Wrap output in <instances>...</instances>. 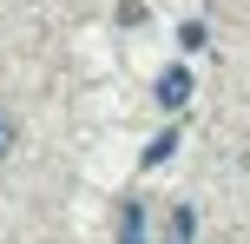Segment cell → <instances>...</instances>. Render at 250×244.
I'll return each mask as SVG.
<instances>
[{
    "instance_id": "7a4b0ae2",
    "label": "cell",
    "mask_w": 250,
    "mask_h": 244,
    "mask_svg": "<svg viewBox=\"0 0 250 244\" xmlns=\"http://www.w3.org/2000/svg\"><path fill=\"white\" fill-rule=\"evenodd\" d=\"M165 244H191V211H185V205L171 211V238H165Z\"/></svg>"
},
{
    "instance_id": "5b68a950",
    "label": "cell",
    "mask_w": 250,
    "mask_h": 244,
    "mask_svg": "<svg viewBox=\"0 0 250 244\" xmlns=\"http://www.w3.org/2000/svg\"><path fill=\"white\" fill-rule=\"evenodd\" d=\"M0 152H7V119H0Z\"/></svg>"
},
{
    "instance_id": "6da1fadb",
    "label": "cell",
    "mask_w": 250,
    "mask_h": 244,
    "mask_svg": "<svg viewBox=\"0 0 250 244\" xmlns=\"http://www.w3.org/2000/svg\"><path fill=\"white\" fill-rule=\"evenodd\" d=\"M185 99H191V73H185V66H171V73L158 79V106H185Z\"/></svg>"
},
{
    "instance_id": "277c9868",
    "label": "cell",
    "mask_w": 250,
    "mask_h": 244,
    "mask_svg": "<svg viewBox=\"0 0 250 244\" xmlns=\"http://www.w3.org/2000/svg\"><path fill=\"white\" fill-rule=\"evenodd\" d=\"M171 145H178V132H165V139H158V145L145 152V165H165V158H171Z\"/></svg>"
},
{
    "instance_id": "3957f363",
    "label": "cell",
    "mask_w": 250,
    "mask_h": 244,
    "mask_svg": "<svg viewBox=\"0 0 250 244\" xmlns=\"http://www.w3.org/2000/svg\"><path fill=\"white\" fill-rule=\"evenodd\" d=\"M138 231H145V211L132 205V211H125V238H119V244H145V238H138Z\"/></svg>"
}]
</instances>
